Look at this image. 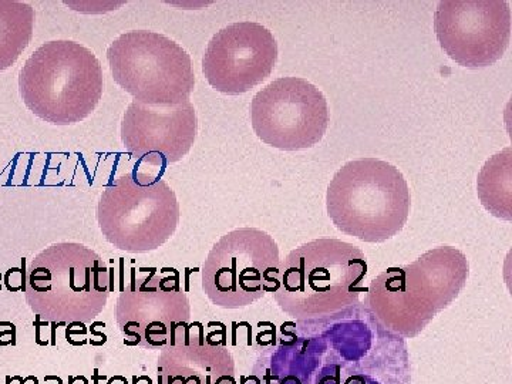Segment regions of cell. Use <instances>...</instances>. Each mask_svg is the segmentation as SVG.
<instances>
[{
  "label": "cell",
  "mask_w": 512,
  "mask_h": 384,
  "mask_svg": "<svg viewBox=\"0 0 512 384\" xmlns=\"http://www.w3.org/2000/svg\"><path fill=\"white\" fill-rule=\"evenodd\" d=\"M286 326L259 350L245 384H412L406 339L384 328L365 302Z\"/></svg>",
  "instance_id": "obj_1"
},
{
  "label": "cell",
  "mask_w": 512,
  "mask_h": 384,
  "mask_svg": "<svg viewBox=\"0 0 512 384\" xmlns=\"http://www.w3.org/2000/svg\"><path fill=\"white\" fill-rule=\"evenodd\" d=\"M470 275L460 249H430L412 264L382 272L367 288L365 305L390 332L413 339L448 308Z\"/></svg>",
  "instance_id": "obj_2"
},
{
  "label": "cell",
  "mask_w": 512,
  "mask_h": 384,
  "mask_svg": "<svg viewBox=\"0 0 512 384\" xmlns=\"http://www.w3.org/2000/svg\"><path fill=\"white\" fill-rule=\"evenodd\" d=\"M366 256L355 245L322 238L293 249L281 262L276 303L295 320L335 315L356 306L367 292Z\"/></svg>",
  "instance_id": "obj_3"
},
{
  "label": "cell",
  "mask_w": 512,
  "mask_h": 384,
  "mask_svg": "<svg viewBox=\"0 0 512 384\" xmlns=\"http://www.w3.org/2000/svg\"><path fill=\"white\" fill-rule=\"evenodd\" d=\"M103 67L89 47L53 40L35 50L19 74L23 103L46 123L70 126L92 116L103 96Z\"/></svg>",
  "instance_id": "obj_4"
},
{
  "label": "cell",
  "mask_w": 512,
  "mask_h": 384,
  "mask_svg": "<svg viewBox=\"0 0 512 384\" xmlns=\"http://www.w3.org/2000/svg\"><path fill=\"white\" fill-rule=\"evenodd\" d=\"M409 185L399 168L377 160L349 161L330 181L326 210L335 227L370 244L392 239L409 220Z\"/></svg>",
  "instance_id": "obj_5"
},
{
  "label": "cell",
  "mask_w": 512,
  "mask_h": 384,
  "mask_svg": "<svg viewBox=\"0 0 512 384\" xmlns=\"http://www.w3.org/2000/svg\"><path fill=\"white\" fill-rule=\"evenodd\" d=\"M25 291L30 309L46 322L92 323L109 299V268L92 248L60 242L30 262Z\"/></svg>",
  "instance_id": "obj_6"
},
{
  "label": "cell",
  "mask_w": 512,
  "mask_h": 384,
  "mask_svg": "<svg viewBox=\"0 0 512 384\" xmlns=\"http://www.w3.org/2000/svg\"><path fill=\"white\" fill-rule=\"evenodd\" d=\"M97 222L114 248L147 254L163 247L177 231L180 204L161 174L134 170L120 175L103 191Z\"/></svg>",
  "instance_id": "obj_7"
},
{
  "label": "cell",
  "mask_w": 512,
  "mask_h": 384,
  "mask_svg": "<svg viewBox=\"0 0 512 384\" xmlns=\"http://www.w3.org/2000/svg\"><path fill=\"white\" fill-rule=\"evenodd\" d=\"M111 76L148 106H177L195 89L191 57L170 37L150 30L123 33L107 49Z\"/></svg>",
  "instance_id": "obj_8"
},
{
  "label": "cell",
  "mask_w": 512,
  "mask_h": 384,
  "mask_svg": "<svg viewBox=\"0 0 512 384\" xmlns=\"http://www.w3.org/2000/svg\"><path fill=\"white\" fill-rule=\"evenodd\" d=\"M281 262L271 235L258 228L234 229L202 264V289L218 308H247L265 293L276 292Z\"/></svg>",
  "instance_id": "obj_9"
},
{
  "label": "cell",
  "mask_w": 512,
  "mask_h": 384,
  "mask_svg": "<svg viewBox=\"0 0 512 384\" xmlns=\"http://www.w3.org/2000/svg\"><path fill=\"white\" fill-rule=\"evenodd\" d=\"M117 325L128 345L157 350L185 338L191 320L190 299L178 284V276L157 269L131 274L130 284L117 301Z\"/></svg>",
  "instance_id": "obj_10"
},
{
  "label": "cell",
  "mask_w": 512,
  "mask_h": 384,
  "mask_svg": "<svg viewBox=\"0 0 512 384\" xmlns=\"http://www.w3.org/2000/svg\"><path fill=\"white\" fill-rule=\"evenodd\" d=\"M251 121L256 136L284 151L316 146L329 126L323 93L308 80L281 77L255 94Z\"/></svg>",
  "instance_id": "obj_11"
},
{
  "label": "cell",
  "mask_w": 512,
  "mask_h": 384,
  "mask_svg": "<svg viewBox=\"0 0 512 384\" xmlns=\"http://www.w3.org/2000/svg\"><path fill=\"white\" fill-rule=\"evenodd\" d=\"M434 29L441 49L460 66H493L510 46V5L505 0H441Z\"/></svg>",
  "instance_id": "obj_12"
},
{
  "label": "cell",
  "mask_w": 512,
  "mask_h": 384,
  "mask_svg": "<svg viewBox=\"0 0 512 384\" xmlns=\"http://www.w3.org/2000/svg\"><path fill=\"white\" fill-rule=\"evenodd\" d=\"M278 43L271 30L255 22H238L215 33L202 57V73L217 92L238 96L271 76Z\"/></svg>",
  "instance_id": "obj_13"
},
{
  "label": "cell",
  "mask_w": 512,
  "mask_h": 384,
  "mask_svg": "<svg viewBox=\"0 0 512 384\" xmlns=\"http://www.w3.org/2000/svg\"><path fill=\"white\" fill-rule=\"evenodd\" d=\"M197 131V113L190 100L177 106H148L133 100L121 121L126 150L158 170L183 160L194 146Z\"/></svg>",
  "instance_id": "obj_14"
},
{
  "label": "cell",
  "mask_w": 512,
  "mask_h": 384,
  "mask_svg": "<svg viewBox=\"0 0 512 384\" xmlns=\"http://www.w3.org/2000/svg\"><path fill=\"white\" fill-rule=\"evenodd\" d=\"M158 384H237V366L225 346L187 335L161 352Z\"/></svg>",
  "instance_id": "obj_15"
},
{
  "label": "cell",
  "mask_w": 512,
  "mask_h": 384,
  "mask_svg": "<svg viewBox=\"0 0 512 384\" xmlns=\"http://www.w3.org/2000/svg\"><path fill=\"white\" fill-rule=\"evenodd\" d=\"M36 13L18 0H0V73L18 62L35 32Z\"/></svg>",
  "instance_id": "obj_16"
},
{
  "label": "cell",
  "mask_w": 512,
  "mask_h": 384,
  "mask_svg": "<svg viewBox=\"0 0 512 384\" xmlns=\"http://www.w3.org/2000/svg\"><path fill=\"white\" fill-rule=\"evenodd\" d=\"M511 148L491 157L478 174V197L494 217L511 221Z\"/></svg>",
  "instance_id": "obj_17"
}]
</instances>
